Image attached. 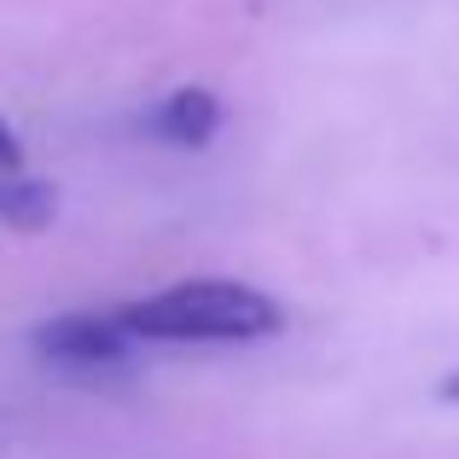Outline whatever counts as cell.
Listing matches in <instances>:
<instances>
[{"label": "cell", "mask_w": 459, "mask_h": 459, "mask_svg": "<svg viewBox=\"0 0 459 459\" xmlns=\"http://www.w3.org/2000/svg\"><path fill=\"white\" fill-rule=\"evenodd\" d=\"M23 169V146H18V134H12V123L0 117V175H18Z\"/></svg>", "instance_id": "cell-5"}, {"label": "cell", "mask_w": 459, "mask_h": 459, "mask_svg": "<svg viewBox=\"0 0 459 459\" xmlns=\"http://www.w3.org/2000/svg\"><path fill=\"white\" fill-rule=\"evenodd\" d=\"M35 355L58 372L76 378H105V372H128L134 367V332L111 314H58L35 332Z\"/></svg>", "instance_id": "cell-2"}, {"label": "cell", "mask_w": 459, "mask_h": 459, "mask_svg": "<svg viewBox=\"0 0 459 459\" xmlns=\"http://www.w3.org/2000/svg\"><path fill=\"white\" fill-rule=\"evenodd\" d=\"M215 128H221V100L210 88H175L163 105L152 111V134L163 146H210Z\"/></svg>", "instance_id": "cell-3"}, {"label": "cell", "mask_w": 459, "mask_h": 459, "mask_svg": "<svg viewBox=\"0 0 459 459\" xmlns=\"http://www.w3.org/2000/svg\"><path fill=\"white\" fill-rule=\"evenodd\" d=\"M58 215V186H47V180L35 175H0V227H18V233H41V227H53Z\"/></svg>", "instance_id": "cell-4"}, {"label": "cell", "mask_w": 459, "mask_h": 459, "mask_svg": "<svg viewBox=\"0 0 459 459\" xmlns=\"http://www.w3.org/2000/svg\"><path fill=\"white\" fill-rule=\"evenodd\" d=\"M442 395H448V402H459V372H454L448 384H442Z\"/></svg>", "instance_id": "cell-6"}, {"label": "cell", "mask_w": 459, "mask_h": 459, "mask_svg": "<svg viewBox=\"0 0 459 459\" xmlns=\"http://www.w3.org/2000/svg\"><path fill=\"white\" fill-rule=\"evenodd\" d=\"M117 320L134 332V343H256L285 325V308L256 285L192 280L140 297V303H123Z\"/></svg>", "instance_id": "cell-1"}]
</instances>
